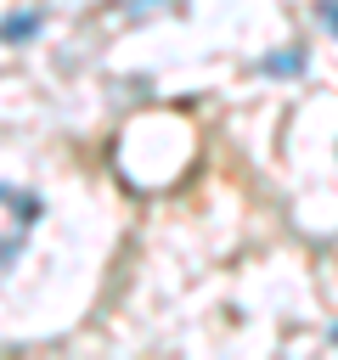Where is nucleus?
I'll use <instances>...</instances> for the list:
<instances>
[{
	"label": "nucleus",
	"mask_w": 338,
	"mask_h": 360,
	"mask_svg": "<svg viewBox=\"0 0 338 360\" xmlns=\"http://www.w3.org/2000/svg\"><path fill=\"white\" fill-rule=\"evenodd\" d=\"M34 225H39V197H28L17 186H0V270L17 264V253L34 236Z\"/></svg>",
	"instance_id": "f257e3e1"
},
{
	"label": "nucleus",
	"mask_w": 338,
	"mask_h": 360,
	"mask_svg": "<svg viewBox=\"0 0 338 360\" xmlns=\"http://www.w3.org/2000/svg\"><path fill=\"white\" fill-rule=\"evenodd\" d=\"M39 28V11H23V17H11V22H0V39H11V45H23L28 34Z\"/></svg>",
	"instance_id": "f03ea898"
},
{
	"label": "nucleus",
	"mask_w": 338,
	"mask_h": 360,
	"mask_svg": "<svg viewBox=\"0 0 338 360\" xmlns=\"http://www.w3.org/2000/svg\"><path fill=\"white\" fill-rule=\"evenodd\" d=\"M304 68V56L299 51H282V56H265V73H299Z\"/></svg>",
	"instance_id": "7ed1b4c3"
},
{
	"label": "nucleus",
	"mask_w": 338,
	"mask_h": 360,
	"mask_svg": "<svg viewBox=\"0 0 338 360\" xmlns=\"http://www.w3.org/2000/svg\"><path fill=\"white\" fill-rule=\"evenodd\" d=\"M321 17H327V28L338 34V0H321Z\"/></svg>",
	"instance_id": "20e7f679"
},
{
	"label": "nucleus",
	"mask_w": 338,
	"mask_h": 360,
	"mask_svg": "<svg viewBox=\"0 0 338 360\" xmlns=\"http://www.w3.org/2000/svg\"><path fill=\"white\" fill-rule=\"evenodd\" d=\"M135 6H141V11H146V6H163V0H135Z\"/></svg>",
	"instance_id": "39448f33"
},
{
	"label": "nucleus",
	"mask_w": 338,
	"mask_h": 360,
	"mask_svg": "<svg viewBox=\"0 0 338 360\" xmlns=\"http://www.w3.org/2000/svg\"><path fill=\"white\" fill-rule=\"evenodd\" d=\"M332 343H338V326H332Z\"/></svg>",
	"instance_id": "423d86ee"
}]
</instances>
